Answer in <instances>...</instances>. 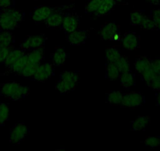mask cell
<instances>
[{
    "instance_id": "6da1fadb",
    "label": "cell",
    "mask_w": 160,
    "mask_h": 151,
    "mask_svg": "<svg viewBox=\"0 0 160 151\" xmlns=\"http://www.w3.org/2000/svg\"><path fill=\"white\" fill-rule=\"evenodd\" d=\"M24 19V13L15 9L7 8L0 13V29L3 31H12L18 28Z\"/></svg>"
},
{
    "instance_id": "7a4b0ae2",
    "label": "cell",
    "mask_w": 160,
    "mask_h": 151,
    "mask_svg": "<svg viewBox=\"0 0 160 151\" xmlns=\"http://www.w3.org/2000/svg\"><path fill=\"white\" fill-rule=\"evenodd\" d=\"M29 87L23 86L15 81H8L1 85L0 94L9 99L17 100L25 98L29 94Z\"/></svg>"
},
{
    "instance_id": "3957f363",
    "label": "cell",
    "mask_w": 160,
    "mask_h": 151,
    "mask_svg": "<svg viewBox=\"0 0 160 151\" xmlns=\"http://www.w3.org/2000/svg\"><path fill=\"white\" fill-rule=\"evenodd\" d=\"M79 79V74L77 71H65L61 74L57 83L56 88L61 93L64 94L75 89Z\"/></svg>"
},
{
    "instance_id": "277c9868",
    "label": "cell",
    "mask_w": 160,
    "mask_h": 151,
    "mask_svg": "<svg viewBox=\"0 0 160 151\" xmlns=\"http://www.w3.org/2000/svg\"><path fill=\"white\" fill-rule=\"evenodd\" d=\"M46 42V37L44 35H31L28 36L21 42V47L23 50H31L34 49L42 48Z\"/></svg>"
},
{
    "instance_id": "5b68a950",
    "label": "cell",
    "mask_w": 160,
    "mask_h": 151,
    "mask_svg": "<svg viewBox=\"0 0 160 151\" xmlns=\"http://www.w3.org/2000/svg\"><path fill=\"white\" fill-rule=\"evenodd\" d=\"M100 36L104 40H114L119 38V29L115 22H108L100 29Z\"/></svg>"
},
{
    "instance_id": "8992f818",
    "label": "cell",
    "mask_w": 160,
    "mask_h": 151,
    "mask_svg": "<svg viewBox=\"0 0 160 151\" xmlns=\"http://www.w3.org/2000/svg\"><path fill=\"white\" fill-rule=\"evenodd\" d=\"M28 133V129L27 126L23 123H19L13 126V128L10 131V142L11 144L17 145L24 140L26 135Z\"/></svg>"
},
{
    "instance_id": "52a82bcc",
    "label": "cell",
    "mask_w": 160,
    "mask_h": 151,
    "mask_svg": "<svg viewBox=\"0 0 160 151\" xmlns=\"http://www.w3.org/2000/svg\"><path fill=\"white\" fill-rule=\"evenodd\" d=\"M144 102V97L140 92H130L123 95L122 105L125 107L135 108L141 106Z\"/></svg>"
},
{
    "instance_id": "ba28073f",
    "label": "cell",
    "mask_w": 160,
    "mask_h": 151,
    "mask_svg": "<svg viewBox=\"0 0 160 151\" xmlns=\"http://www.w3.org/2000/svg\"><path fill=\"white\" fill-rule=\"evenodd\" d=\"M53 72H54V69L51 64H49V63L40 64L35 73L34 74L33 79L40 82H44L52 77Z\"/></svg>"
},
{
    "instance_id": "9c48e42d",
    "label": "cell",
    "mask_w": 160,
    "mask_h": 151,
    "mask_svg": "<svg viewBox=\"0 0 160 151\" xmlns=\"http://www.w3.org/2000/svg\"><path fill=\"white\" fill-rule=\"evenodd\" d=\"M62 28L67 33H71L77 30L79 27V18L76 14L69 13L64 17L62 22Z\"/></svg>"
},
{
    "instance_id": "30bf717a",
    "label": "cell",
    "mask_w": 160,
    "mask_h": 151,
    "mask_svg": "<svg viewBox=\"0 0 160 151\" xmlns=\"http://www.w3.org/2000/svg\"><path fill=\"white\" fill-rule=\"evenodd\" d=\"M122 45L127 50H136L140 46L139 37L133 32H127L122 38Z\"/></svg>"
},
{
    "instance_id": "8fae6325",
    "label": "cell",
    "mask_w": 160,
    "mask_h": 151,
    "mask_svg": "<svg viewBox=\"0 0 160 151\" xmlns=\"http://www.w3.org/2000/svg\"><path fill=\"white\" fill-rule=\"evenodd\" d=\"M88 37V33L85 30H75L68 35V41L72 46H79L83 44Z\"/></svg>"
},
{
    "instance_id": "7c38bea8",
    "label": "cell",
    "mask_w": 160,
    "mask_h": 151,
    "mask_svg": "<svg viewBox=\"0 0 160 151\" xmlns=\"http://www.w3.org/2000/svg\"><path fill=\"white\" fill-rule=\"evenodd\" d=\"M53 10H54V9L52 8V7H47V6H41V7L35 8V10L32 12V18L35 22L45 21Z\"/></svg>"
},
{
    "instance_id": "4fadbf2b",
    "label": "cell",
    "mask_w": 160,
    "mask_h": 151,
    "mask_svg": "<svg viewBox=\"0 0 160 151\" xmlns=\"http://www.w3.org/2000/svg\"><path fill=\"white\" fill-rule=\"evenodd\" d=\"M40 64H41L40 61L32 59V58H29V57L28 56L27 64L24 66L23 70L21 71L20 75H21L22 76H24V77L25 78L33 77L34 74L35 73V72H36L37 69H38V65H39Z\"/></svg>"
},
{
    "instance_id": "5bb4252c",
    "label": "cell",
    "mask_w": 160,
    "mask_h": 151,
    "mask_svg": "<svg viewBox=\"0 0 160 151\" xmlns=\"http://www.w3.org/2000/svg\"><path fill=\"white\" fill-rule=\"evenodd\" d=\"M64 15L61 11L58 10H53L51 14L47 18L45 21L47 27L50 28H57L59 27L62 24L63 20H64Z\"/></svg>"
},
{
    "instance_id": "9a60e30c",
    "label": "cell",
    "mask_w": 160,
    "mask_h": 151,
    "mask_svg": "<svg viewBox=\"0 0 160 151\" xmlns=\"http://www.w3.org/2000/svg\"><path fill=\"white\" fill-rule=\"evenodd\" d=\"M68 55L65 50L62 47H58L55 49V51L51 55V60L53 65L55 66H61L64 64Z\"/></svg>"
},
{
    "instance_id": "2e32d148",
    "label": "cell",
    "mask_w": 160,
    "mask_h": 151,
    "mask_svg": "<svg viewBox=\"0 0 160 151\" xmlns=\"http://www.w3.org/2000/svg\"><path fill=\"white\" fill-rule=\"evenodd\" d=\"M115 0H102L95 13L97 16H104L110 13L115 6Z\"/></svg>"
},
{
    "instance_id": "e0dca14e",
    "label": "cell",
    "mask_w": 160,
    "mask_h": 151,
    "mask_svg": "<svg viewBox=\"0 0 160 151\" xmlns=\"http://www.w3.org/2000/svg\"><path fill=\"white\" fill-rule=\"evenodd\" d=\"M120 79V84L124 88L129 89L130 87H133L135 84V78L134 75L132 73L131 71H128V72H122L120 74L119 76Z\"/></svg>"
},
{
    "instance_id": "ac0fdd59",
    "label": "cell",
    "mask_w": 160,
    "mask_h": 151,
    "mask_svg": "<svg viewBox=\"0 0 160 151\" xmlns=\"http://www.w3.org/2000/svg\"><path fill=\"white\" fill-rule=\"evenodd\" d=\"M150 123V117L148 116H140L132 122L131 128L133 131H142Z\"/></svg>"
},
{
    "instance_id": "d6986e66",
    "label": "cell",
    "mask_w": 160,
    "mask_h": 151,
    "mask_svg": "<svg viewBox=\"0 0 160 151\" xmlns=\"http://www.w3.org/2000/svg\"><path fill=\"white\" fill-rule=\"evenodd\" d=\"M119 69L115 63H108L106 66V77L109 81H116L120 76Z\"/></svg>"
},
{
    "instance_id": "ffe728a7",
    "label": "cell",
    "mask_w": 160,
    "mask_h": 151,
    "mask_svg": "<svg viewBox=\"0 0 160 151\" xmlns=\"http://www.w3.org/2000/svg\"><path fill=\"white\" fill-rule=\"evenodd\" d=\"M152 65V61L146 57H141L136 59L134 63L135 70L139 74H141L144 70Z\"/></svg>"
},
{
    "instance_id": "44dd1931",
    "label": "cell",
    "mask_w": 160,
    "mask_h": 151,
    "mask_svg": "<svg viewBox=\"0 0 160 151\" xmlns=\"http://www.w3.org/2000/svg\"><path fill=\"white\" fill-rule=\"evenodd\" d=\"M24 54V52L23 51V50H13L12 49L11 51L10 52L9 55L7 56V59L5 60L3 64L5 65V66L8 69H10L12 65L15 63V61L20 58V57L22 56Z\"/></svg>"
},
{
    "instance_id": "7402d4cb",
    "label": "cell",
    "mask_w": 160,
    "mask_h": 151,
    "mask_svg": "<svg viewBox=\"0 0 160 151\" xmlns=\"http://www.w3.org/2000/svg\"><path fill=\"white\" fill-rule=\"evenodd\" d=\"M13 35L10 31H3L0 32V47H11L13 43Z\"/></svg>"
},
{
    "instance_id": "603a6c76",
    "label": "cell",
    "mask_w": 160,
    "mask_h": 151,
    "mask_svg": "<svg viewBox=\"0 0 160 151\" xmlns=\"http://www.w3.org/2000/svg\"><path fill=\"white\" fill-rule=\"evenodd\" d=\"M123 95H122V92L119 91H110L107 95V102L112 106L122 104Z\"/></svg>"
},
{
    "instance_id": "cb8c5ba5",
    "label": "cell",
    "mask_w": 160,
    "mask_h": 151,
    "mask_svg": "<svg viewBox=\"0 0 160 151\" xmlns=\"http://www.w3.org/2000/svg\"><path fill=\"white\" fill-rule=\"evenodd\" d=\"M27 62L28 55L24 53L22 56L20 57V58L15 61L14 64L10 68V70L13 72H16V73L20 74L21 72V71L23 70V69L24 68V66L26 65Z\"/></svg>"
},
{
    "instance_id": "d4e9b609",
    "label": "cell",
    "mask_w": 160,
    "mask_h": 151,
    "mask_svg": "<svg viewBox=\"0 0 160 151\" xmlns=\"http://www.w3.org/2000/svg\"><path fill=\"white\" fill-rule=\"evenodd\" d=\"M121 57H122V55L119 52V50H118V49L116 48H114V47L108 48L106 51L105 58L108 63H115V64L120 59Z\"/></svg>"
},
{
    "instance_id": "484cf974",
    "label": "cell",
    "mask_w": 160,
    "mask_h": 151,
    "mask_svg": "<svg viewBox=\"0 0 160 151\" xmlns=\"http://www.w3.org/2000/svg\"><path fill=\"white\" fill-rule=\"evenodd\" d=\"M10 117V107L6 103H0V126L3 125Z\"/></svg>"
},
{
    "instance_id": "4316f807",
    "label": "cell",
    "mask_w": 160,
    "mask_h": 151,
    "mask_svg": "<svg viewBox=\"0 0 160 151\" xmlns=\"http://www.w3.org/2000/svg\"><path fill=\"white\" fill-rule=\"evenodd\" d=\"M139 26H141L142 29H146V30H153V29H156V24L154 21V20L152 18L146 16V15H144Z\"/></svg>"
},
{
    "instance_id": "83f0119b",
    "label": "cell",
    "mask_w": 160,
    "mask_h": 151,
    "mask_svg": "<svg viewBox=\"0 0 160 151\" xmlns=\"http://www.w3.org/2000/svg\"><path fill=\"white\" fill-rule=\"evenodd\" d=\"M115 65L118 66V69H119L121 73H122V72H128V71L130 70V61H129V60L124 56L121 57L120 59L115 63Z\"/></svg>"
},
{
    "instance_id": "f1b7e54d",
    "label": "cell",
    "mask_w": 160,
    "mask_h": 151,
    "mask_svg": "<svg viewBox=\"0 0 160 151\" xmlns=\"http://www.w3.org/2000/svg\"><path fill=\"white\" fill-rule=\"evenodd\" d=\"M156 74L157 73L155 72V70L152 69V65H151L148 69H147L146 70H144V72L141 74V77H142L143 81H144V82L148 84V85H149L150 82L152 81V79L155 77V76L156 75Z\"/></svg>"
},
{
    "instance_id": "f546056e",
    "label": "cell",
    "mask_w": 160,
    "mask_h": 151,
    "mask_svg": "<svg viewBox=\"0 0 160 151\" xmlns=\"http://www.w3.org/2000/svg\"><path fill=\"white\" fill-rule=\"evenodd\" d=\"M102 0H90L86 7V11L88 13L95 14Z\"/></svg>"
},
{
    "instance_id": "4dcf8cb0",
    "label": "cell",
    "mask_w": 160,
    "mask_h": 151,
    "mask_svg": "<svg viewBox=\"0 0 160 151\" xmlns=\"http://www.w3.org/2000/svg\"><path fill=\"white\" fill-rule=\"evenodd\" d=\"M144 143L149 147H158L160 146V138L158 136H149L145 138Z\"/></svg>"
},
{
    "instance_id": "1f68e13d",
    "label": "cell",
    "mask_w": 160,
    "mask_h": 151,
    "mask_svg": "<svg viewBox=\"0 0 160 151\" xmlns=\"http://www.w3.org/2000/svg\"><path fill=\"white\" fill-rule=\"evenodd\" d=\"M144 15L141 11H133L130 15V23L133 25H140Z\"/></svg>"
},
{
    "instance_id": "d6a6232c",
    "label": "cell",
    "mask_w": 160,
    "mask_h": 151,
    "mask_svg": "<svg viewBox=\"0 0 160 151\" xmlns=\"http://www.w3.org/2000/svg\"><path fill=\"white\" fill-rule=\"evenodd\" d=\"M11 50V47H0V64L4 63V61L7 59V56H8Z\"/></svg>"
},
{
    "instance_id": "836d02e7",
    "label": "cell",
    "mask_w": 160,
    "mask_h": 151,
    "mask_svg": "<svg viewBox=\"0 0 160 151\" xmlns=\"http://www.w3.org/2000/svg\"><path fill=\"white\" fill-rule=\"evenodd\" d=\"M149 87L156 91H160V73H157L149 84Z\"/></svg>"
},
{
    "instance_id": "e575fe53",
    "label": "cell",
    "mask_w": 160,
    "mask_h": 151,
    "mask_svg": "<svg viewBox=\"0 0 160 151\" xmlns=\"http://www.w3.org/2000/svg\"><path fill=\"white\" fill-rule=\"evenodd\" d=\"M152 18L154 20V21L156 24V28L157 25L160 24V8L157 9V10H154L152 13Z\"/></svg>"
},
{
    "instance_id": "d590c367",
    "label": "cell",
    "mask_w": 160,
    "mask_h": 151,
    "mask_svg": "<svg viewBox=\"0 0 160 151\" xmlns=\"http://www.w3.org/2000/svg\"><path fill=\"white\" fill-rule=\"evenodd\" d=\"M152 67L156 73H160V58L152 61Z\"/></svg>"
},
{
    "instance_id": "8d00e7d4",
    "label": "cell",
    "mask_w": 160,
    "mask_h": 151,
    "mask_svg": "<svg viewBox=\"0 0 160 151\" xmlns=\"http://www.w3.org/2000/svg\"><path fill=\"white\" fill-rule=\"evenodd\" d=\"M12 6V0H0V9L10 8Z\"/></svg>"
},
{
    "instance_id": "74e56055",
    "label": "cell",
    "mask_w": 160,
    "mask_h": 151,
    "mask_svg": "<svg viewBox=\"0 0 160 151\" xmlns=\"http://www.w3.org/2000/svg\"><path fill=\"white\" fill-rule=\"evenodd\" d=\"M146 1L152 5H159L160 4V0H146Z\"/></svg>"
},
{
    "instance_id": "f35d334b",
    "label": "cell",
    "mask_w": 160,
    "mask_h": 151,
    "mask_svg": "<svg viewBox=\"0 0 160 151\" xmlns=\"http://www.w3.org/2000/svg\"><path fill=\"white\" fill-rule=\"evenodd\" d=\"M157 103H158V106L160 107V91L158 94V96H157Z\"/></svg>"
},
{
    "instance_id": "ab89813d",
    "label": "cell",
    "mask_w": 160,
    "mask_h": 151,
    "mask_svg": "<svg viewBox=\"0 0 160 151\" xmlns=\"http://www.w3.org/2000/svg\"><path fill=\"white\" fill-rule=\"evenodd\" d=\"M157 28H158V30L160 31V24H158V27H157Z\"/></svg>"
},
{
    "instance_id": "60d3db41",
    "label": "cell",
    "mask_w": 160,
    "mask_h": 151,
    "mask_svg": "<svg viewBox=\"0 0 160 151\" xmlns=\"http://www.w3.org/2000/svg\"><path fill=\"white\" fill-rule=\"evenodd\" d=\"M115 1H118V2H122V1H123V0H115Z\"/></svg>"
}]
</instances>
